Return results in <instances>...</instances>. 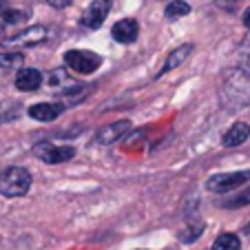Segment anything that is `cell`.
<instances>
[{
  "label": "cell",
  "instance_id": "1",
  "mask_svg": "<svg viewBox=\"0 0 250 250\" xmlns=\"http://www.w3.org/2000/svg\"><path fill=\"white\" fill-rule=\"evenodd\" d=\"M219 104L226 113L244 111L250 104V71L246 66L226 71L219 84Z\"/></svg>",
  "mask_w": 250,
  "mask_h": 250
},
{
  "label": "cell",
  "instance_id": "2",
  "mask_svg": "<svg viewBox=\"0 0 250 250\" xmlns=\"http://www.w3.org/2000/svg\"><path fill=\"white\" fill-rule=\"evenodd\" d=\"M31 188V173L22 166H9L0 170V195L5 197H22Z\"/></svg>",
  "mask_w": 250,
  "mask_h": 250
},
{
  "label": "cell",
  "instance_id": "3",
  "mask_svg": "<svg viewBox=\"0 0 250 250\" xmlns=\"http://www.w3.org/2000/svg\"><path fill=\"white\" fill-rule=\"evenodd\" d=\"M102 58L93 51H84V49H71L64 53V66L76 73H93L95 69H100Z\"/></svg>",
  "mask_w": 250,
  "mask_h": 250
},
{
  "label": "cell",
  "instance_id": "4",
  "mask_svg": "<svg viewBox=\"0 0 250 250\" xmlns=\"http://www.w3.org/2000/svg\"><path fill=\"white\" fill-rule=\"evenodd\" d=\"M47 27L44 24H33V27H27L22 31H18L11 38L0 40L2 47H14V49H24V47H36V44H42L47 40Z\"/></svg>",
  "mask_w": 250,
  "mask_h": 250
},
{
  "label": "cell",
  "instance_id": "5",
  "mask_svg": "<svg viewBox=\"0 0 250 250\" xmlns=\"http://www.w3.org/2000/svg\"><path fill=\"white\" fill-rule=\"evenodd\" d=\"M33 153L38 160H42L44 164H64L71 157L76 155L73 146H60V144H51V142H38L33 146Z\"/></svg>",
  "mask_w": 250,
  "mask_h": 250
},
{
  "label": "cell",
  "instance_id": "6",
  "mask_svg": "<svg viewBox=\"0 0 250 250\" xmlns=\"http://www.w3.org/2000/svg\"><path fill=\"white\" fill-rule=\"evenodd\" d=\"M250 180V170H235V173H222V175H212L208 180L206 188L212 190V193H230V190L239 188L241 184Z\"/></svg>",
  "mask_w": 250,
  "mask_h": 250
},
{
  "label": "cell",
  "instance_id": "7",
  "mask_svg": "<svg viewBox=\"0 0 250 250\" xmlns=\"http://www.w3.org/2000/svg\"><path fill=\"white\" fill-rule=\"evenodd\" d=\"M47 84L56 95H73L82 89V84L66 69H53L47 78Z\"/></svg>",
  "mask_w": 250,
  "mask_h": 250
},
{
  "label": "cell",
  "instance_id": "8",
  "mask_svg": "<svg viewBox=\"0 0 250 250\" xmlns=\"http://www.w3.org/2000/svg\"><path fill=\"white\" fill-rule=\"evenodd\" d=\"M111 14V0H93L82 14V27L86 29H100Z\"/></svg>",
  "mask_w": 250,
  "mask_h": 250
},
{
  "label": "cell",
  "instance_id": "9",
  "mask_svg": "<svg viewBox=\"0 0 250 250\" xmlns=\"http://www.w3.org/2000/svg\"><path fill=\"white\" fill-rule=\"evenodd\" d=\"M128 131H131V122H128V120H118V122L109 124V126H102L98 133H95V144L109 146V144L118 142L120 137H124Z\"/></svg>",
  "mask_w": 250,
  "mask_h": 250
},
{
  "label": "cell",
  "instance_id": "10",
  "mask_svg": "<svg viewBox=\"0 0 250 250\" xmlns=\"http://www.w3.org/2000/svg\"><path fill=\"white\" fill-rule=\"evenodd\" d=\"M111 36H113L120 44H133L137 40V36H140V24H137V20H133V18H124V20H120V22L113 24Z\"/></svg>",
  "mask_w": 250,
  "mask_h": 250
},
{
  "label": "cell",
  "instance_id": "11",
  "mask_svg": "<svg viewBox=\"0 0 250 250\" xmlns=\"http://www.w3.org/2000/svg\"><path fill=\"white\" fill-rule=\"evenodd\" d=\"M27 113H29V118L38 120V122H53V120H58L64 113V106L58 102H40V104L29 106Z\"/></svg>",
  "mask_w": 250,
  "mask_h": 250
},
{
  "label": "cell",
  "instance_id": "12",
  "mask_svg": "<svg viewBox=\"0 0 250 250\" xmlns=\"http://www.w3.org/2000/svg\"><path fill=\"white\" fill-rule=\"evenodd\" d=\"M42 84V73L38 69H20L16 73V89L24 91V93H31L38 86Z\"/></svg>",
  "mask_w": 250,
  "mask_h": 250
},
{
  "label": "cell",
  "instance_id": "13",
  "mask_svg": "<svg viewBox=\"0 0 250 250\" xmlns=\"http://www.w3.org/2000/svg\"><path fill=\"white\" fill-rule=\"evenodd\" d=\"M193 44H180L177 49H173V51L166 56V62H164V66L160 69V73H157V78L160 76H164V73H168V71H173V69H177V66H182L186 60H188V56L193 53Z\"/></svg>",
  "mask_w": 250,
  "mask_h": 250
},
{
  "label": "cell",
  "instance_id": "14",
  "mask_svg": "<svg viewBox=\"0 0 250 250\" xmlns=\"http://www.w3.org/2000/svg\"><path fill=\"white\" fill-rule=\"evenodd\" d=\"M250 137V126L246 122H235L222 137V144L226 148H235V146H241L246 140Z\"/></svg>",
  "mask_w": 250,
  "mask_h": 250
},
{
  "label": "cell",
  "instance_id": "15",
  "mask_svg": "<svg viewBox=\"0 0 250 250\" xmlns=\"http://www.w3.org/2000/svg\"><path fill=\"white\" fill-rule=\"evenodd\" d=\"M24 64V56L20 51H5L0 53V76H9L20 71Z\"/></svg>",
  "mask_w": 250,
  "mask_h": 250
},
{
  "label": "cell",
  "instance_id": "16",
  "mask_svg": "<svg viewBox=\"0 0 250 250\" xmlns=\"http://www.w3.org/2000/svg\"><path fill=\"white\" fill-rule=\"evenodd\" d=\"M22 115V106L16 100H2L0 102V124H9Z\"/></svg>",
  "mask_w": 250,
  "mask_h": 250
},
{
  "label": "cell",
  "instance_id": "17",
  "mask_svg": "<svg viewBox=\"0 0 250 250\" xmlns=\"http://www.w3.org/2000/svg\"><path fill=\"white\" fill-rule=\"evenodd\" d=\"M210 250H241V241L235 232H222Z\"/></svg>",
  "mask_w": 250,
  "mask_h": 250
},
{
  "label": "cell",
  "instance_id": "18",
  "mask_svg": "<svg viewBox=\"0 0 250 250\" xmlns=\"http://www.w3.org/2000/svg\"><path fill=\"white\" fill-rule=\"evenodd\" d=\"M188 14H190V5L184 2V0H170L168 5H166V11H164V16L168 20H177V18L188 16Z\"/></svg>",
  "mask_w": 250,
  "mask_h": 250
},
{
  "label": "cell",
  "instance_id": "19",
  "mask_svg": "<svg viewBox=\"0 0 250 250\" xmlns=\"http://www.w3.org/2000/svg\"><path fill=\"white\" fill-rule=\"evenodd\" d=\"M204 232V224L202 222H197V224H188V226H186V230L182 232L180 235V239L184 241V244H193L195 239H199V235H202Z\"/></svg>",
  "mask_w": 250,
  "mask_h": 250
},
{
  "label": "cell",
  "instance_id": "20",
  "mask_svg": "<svg viewBox=\"0 0 250 250\" xmlns=\"http://www.w3.org/2000/svg\"><path fill=\"white\" fill-rule=\"evenodd\" d=\"M248 204H250V188L244 190V193H239L237 197L224 202V208H239V206H248Z\"/></svg>",
  "mask_w": 250,
  "mask_h": 250
},
{
  "label": "cell",
  "instance_id": "21",
  "mask_svg": "<svg viewBox=\"0 0 250 250\" xmlns=\"http://www.w3.org/2000/svg\"><path fill=\"white\" fill-rule=\"evenodd\" d=\"M73 0H47V5L53 7V9H64V7H69Z\"/></svg>",
  "mask_w": 250,
  "mask_h": 250
},
{
  "label": "cell",
  "instance_id": "22",
  "mask_svg": "<svg viewBox=\"0 0 250 250\" xmlns=\"http://www.w3.org/2000/svg\"><path fill=\"white\" fill-rule=\"evenodd\" d=\"M244 27H248V29H250V7L244 11Z\"/></svg>",
  "mask_w": 250,
  "mask_h": 250
},
{
  "label": "cell",
  "instance_id": "23",
  "mask_svg": "<svg viewBox=\"0 0 250 250\" xmlns=\"http://www.w3.org/2000/svg\"><path fill=\"white\" fill-rule=\"evenodd\" d=\"M241 230H244V232H246V235H250V222H248V224H246V226H244V228H241Z\"/></svg>",
  "mask_w": 250,
  "mask_h": 250
},
{
  "label": "cell",
  "instance_id": "24",
  "mask_svg": "<svg viewBox=\"0 0 250 250\" xmlns=\"http://www.w3.org/2000/svg\"><path fill=\"white\" fill-rule=\"evenodd\" d=\"M219 2H232L235 5V2H241V0H219Z\"/></svg>",
  "mask_w": 250,
  "mask_h": 250
},
{
  "label": "cell",
  "instance_id": "25",
  "mask_svg": "<svg viewBox=\"0 0 250 250\" xmlns=\"http://www.w3.org/2000/svg\"><path fill=\"white\" fill-rule=\"evenodd\" d=\"M0 36H2V22H0Z\"/></svg>",
  "mask_w": 250,
  "mask_h": 250
},
{
  "label": "cell",
  "instance_id": "26",
  "mask_svg": "<svg viewBox=\"0 0 250 250\" xmlns=\"http://www.w3.org/2000/svg\"><path fill=\"white\" fill-rule=\"evenodd\" d=\"M248 66H250V62H248Z\"/></svg>",
  "mask_w": 250,
  "mask_h": 250
}]
</instances>
